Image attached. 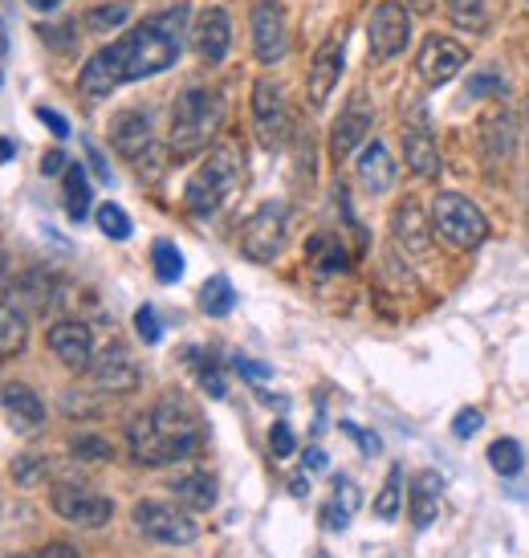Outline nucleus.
Segmentation results:
<instances>
[{"mask_svg":"<svg viewBox=\"0 0 529 558\" xmlns=\"http://www.w3.org/2000/svg\"><path fill=\"white\" fill-rule=\"evenodd\" d=\"M187 4H175V9H163V13L139 21L131 33H123L119 41H110L94 53L90 62L82 65L78 74V90L82 98H110V94L126 86V82L139 78H156L163 70H172L175 58L184 53V37H187Z\"/></svg>","mask_w":529,"mask_h":558,"instance_id":"nucleus-1","label":"nucleus"},{"mask_svg":"<svg viewBox=\"0 0 529 558\" xmlns=\"http://www.w3.org/2000/svg\"><path fill=\"white\" fill-rule=\"evenodd\" d=\"M200 416L180 396H163L156 408H147L143 416L126 424V449L135 457V465L147 469L184 461L200 449Z\"/></svg>","mask_w":529,"mask_h":558,"instance_id":"nucleus-2","label":"nucleus"},{"mask_svg":"<svg viewBox=\"0 0 529 558\" xmlns=\"http://www.w3.org/2000/svg\"><path fill=\"white\" fill-rule=\"evenodd\" d=\"M220 123H224V98L217 90L192 86L175 98L172 107V156H196L208 143L217 140Z\"/></svg>","mask_w":529,"mask_h":558,"instance_id":"nucleus-3","label":"nucleus"},{"mask_svg":"<svg viewBox=\"0 0 529 558\" xmlns=\"http://www.w3.org/2000/svg\"><path fill=\"white\" fill-rule=\"evenodd\" d=\"M236 184H241V147H236V143H217L200 168L187 175V184H184L187 213L212 217L220 204L233 196Z\"/></svg>","mask_w":529,"mask_h":558,"instance_id":"nucleus-4","label":"nucleus"},{"mask_svg":"<svg viewBox=\"0 0 529 558\" xmlns=\"http://www.w3.org/2000/svg\"><path fill=\"white\" fill-rule=\"evenodd\" d=\"M432 229L452 248H477L489 236V220L477 204L460 192H440L432 201Z\"/></svg>","mask_w":529,"mask_h":558,"instance_id":"nucleus-5","label":"nucleus"},{"mask_svg":"<svg viewBox=\"0 0 529 558\" xmlns=\"http://www.w3.org/2000/svg\"><path fill=\"white\" fill-rule=\"evenodd\" d=\"M131 522L139 530L143 538H151V543H163V546H187L200 538V522H196V510H187V506H172V501H139L135 510H131Z\"/></svg>","mask_w":529,"mask_h":558,"instance_id":"nucleus-6","label":"nucleus"},{"mask_svg":"<svg viewBox=\"0 0 529 558\" xmlns=\"http://www.w3.org/2000/svg\"><path fill=\"white\" fill-rule=\"evenodd\" d=\"M49 506L53 513L78 530H102L114 518V501L107 494H98L94 485H78V481H62L49 489Z\"/></svg>","mask_w":529,"mask_h":558,"instance_id":"nucleus-7","label":"nucleus"},{"mask_svg":"<svg viewBox=\"0 0 529 558\" xmlns=\"http://www.w3.org/2000/svg\"><path fill=\"white\" fill-rule=\"evenodd\" d=\"M290 241V213H285V204H261L249 220H245V229H241V253L257 265H269L281 257V248Z\"/></svg>","mask_w":529,"mask_h":558,"instance_id":"nucleus-8","label":"nucleus"},{"mask_svg":"<svg viewBox=\"0 0 529 558\" xmlns=\"http://www.w3.org/2000/svg\"><path fill=\"white\" fill-rule=\"evenodd\" d=\"M110 143L123 159H131L139 171H156L159 151H156V131H151V119L143 110H123L110 119Z\"/></svg>","mask_w":529,"mask_h":558,"instance_id":"nucleus-9","label":"nucleus"},{"mask_svg":"<svg viewBox=\"0 0 529 558\" xmlns=\"http://www.w3.org/2000/svg\"><path fill=\"white\" fill-rule=\"evenodd\" d=\"M253 131L261 147L278 151L290 135V110H285V90L273 78L253 82Z\"/></svg>","mask_w":529,"mask_h":558,"instance_id":"nucleus-10","label":"nucleus"},{"mask_svg":"<svg viewBox=\"0 0 529 558\" xmlns=\"http://www.w3.org/2000/svg\"><path fill=\"white\" fill-rule=\"evenodd\" d=\"M465 65H468V49L460 46L456 37H444V33H428L420 53H416V74H420L428 86H444V82L456 78Z\"/></svg>","mask_w":529,"mask_h":558,"instance_id":"nucleus-11","label":"nucleus"},{"mask_svg":"<svg viewBox=\"0 0 529 558\" xmlns=\"http://www.w3.org/2000/svg\"><path fill=\"white\" fill-rule=\"evenodd\" d=\"M371 53L379 62H391V58H399L411 41V16H407V4L399 0H383L379 9L371 13Z\"/></svg>","mask_w":529,"mask_h":558,"instance_id":"nucleus-12","label":"nucleus"},{"mask_svg":"<svg viewBox=\"0 0 529 558\" xmlns=\"http://www.w3.org/2000/svg\"><path fill=\"white\" fill-rule=\"evenodd\" d=\"M253 53L261 65H278L290 53V29H285V13L273 0H257L253 4Z\"/></svg>","mask_w":529,"mask_h":558,"instance_id":"nucleus-13","label":"nucleus"},{"mask_svg":"<svg viewBox=\"0 0 529 558\" xmlns=\"http://www.w3.org/2000/svg\"><path fill=\"white\" fill-rule=\"evenodd\" d=\"M343 65H346V41L343 33H334V37H327L322 46H318V53H313L310 62V74H306V94H310V107H327V98L334 94V86H339V78H343Z\"/></svg>","mask_w":529,"mask_h":558,"instance_id":"nucleus-14","label":"nucleus"},{"mask_svg":"<svg viewBox=\"0 0 529 558\" xmlns=\"http://www.w3.org/2000/svg\"><path fill=\"white\" fill-rule=\"evenodd\" d=\"M49 351L62 359L70 372H90L94 363V335L86 323H74V318H65V323H53L49 326Z\"/></svg>","mask_w":529,"mask_h":558,"instance_id":"nucleus-15","label":"nucleus"},{"mask_svg":"<svg viewBox=\"0 0 529 558\" xmlns=\"http://www.w3.org/2000/svg\"><path fill=\"white\" fill-rule=\"evenodd\" d=\"M192 41H196V53L200 62L220 65L229 58V46H233V21L220 4H208L200 16H196V29H192Z\"/></svg>","mask_w":529,"mask_h":558,"instance_id":"nucleus-16","label":"nucleus"},{"mask_svg":"<svg viewBox=\"0 0 529 558\" xmlns=\"http://www.w3.org/2000/svg\"><path fill=\"white\" fill-rule=\"evenodd\" d=\"M90 379H94V388L98 391L123 396V391L139 388V363L131 359L126 347H107V351L90 363Z\"/></svg>","mask_w":529,"mask_h":558,"instance_id":"nucleus-17","label":"nucleus"},{"mask_svg":"<svg viewBox=\"0 0 529 558\" xmlns=\"http://www.w3.org/2000/svg\"><path fill=\"white\" fill-rule=\"evenodd\" d=\"M404 159L420 180H436L440 175V147L428 119H423V107H416V123L404 126Z\"/></svg>","mask_w":529,"mask_h":558,"instance_id":"nucleus-18","label":"nucleus"},{"mask_svg":"<svg viewBox=\"0 0 529 558\" xmlns=\"http://www.w3.org/2000/svg\"><path fill=\"white\" fill-rule=\"evenodd\" d=\"M371 110H367V102H350V107L339 114V123H334V131H330V159L334 163H346V159L355 156L358 147L367 143V135H371Z\"/></svg>","mask_w":529,"mask_h":558,"instance_id":"nucleus-19","label":"nucleus"},{"mask_svg":"<svg viewBox=\"0 0 529 558\" xmlns=\"http://www.w3.org/2000/svg\"><path fill=\"white\" fill-rule=\"evenodd\" d=\"M0 408H4V416H9V428L21 436L37 433V428L46 424V403H41V396H37L29 384H9V388H0Z\"/></svg>","mask_w":529,"mask_h":558,"instance_id":"nucleus-20","label":"nucleus"},{"mask_svg":"<svg viewBox=\"0 0 529 558\" xmlns=\"http://www.w3.org/2000/svg\"><path fill=\"white\" fill-rule=\"evenodd\" d=\"M358 184L367 187L371 196H383L395 184V163H391V151L379 140H367L362 151H358Z\"/></svg>","mask_w":529,"mask_h":558,"instance_id":"nucleus-21","label":"nucleus"},{"mask_svg":"<svg viewBox=\"0 0 529 558\" xmlns=\"http://www.w3.org/2000/svg\"><path fill=\"white\" fill-rule=\"evenodd\" d=\"M29 347V314L16 298H0V363L16 359Z\"/></svg>","mask_w":529,"mask_h":558,"instance_id":"nucleus-22","label":"nucleus"},{"mask_svg":"<svg viewBox=\"0 0 529 558\" xmlns=\"http://www.w3.org/2000/svg\"><path fill=\"white\" fill-rule=\"evenodd\" d=\"M358 506H362V494H358V485L350 477H334V494H330V501L322 506V530H330V534H343L346 526H350V518L358 513Z\"/></svg>","mask_w":529,"mask_h":558,"instance_id":"nucleus-23","label":"nucleus"},{"mask_svg":"<svg viewBox=\"0 0 529 558\" xmlns=\"http://www.w3.org/2000/svg\"><path fill=\"white\" fill-rule=\"evenodd\" d=\"M440 497H444V477L440 473H420L411 481V522H416L420 534L440 518Z\"/></svg>","mask_w":529,"mask_h":558,"instance_id":"nucleus-24","label":"nucleus"},{"mask_svg":"<svg viewBox=\"0 0 529 558\" xmlns=\"http://www.w3.org/2000/svg\"><path fill=\"white\" fill-rule=\"evenodd\" d=\"M172 494L184 501L187 510H212L217 506V477L208 469H187L172 481Z\"/></svg>","mask_w":529,"mask_h":558,"instance_id":"nucleus-25","label":"nucleus"},{"mask_svg":"<svg viewBox=\"0 0 529 558\" xmlns=\"http://www.w3.org/2000/svg\"><path fill=\"white\" fill-rule=\"evenodd\" d=\"M391 229H395V245L404 248V253H423V248H428V220H423L416 201H404L395 208Z\"/></svg>","mask_w":529,"mask_h":558,"instance_id":"nucleus-26","label":"nucleus"},{"mask_svg":"<svg viewBox=\"0 0 529 558\" xmlns=\"http://www.w3.org/2000/svg\"><path fill=\"white\" fill-rule=\"evenodd\" d=\"M233 306H236V290L224 274H217V278H208L200 286V311L208 314V318H229Z\"/></svg>","mask_w":529,"mask_h":558,"instance_id":"nucleus-27","label":"nucleus"},{"mask_svg":"<svg viewBox=\"0 0 529 558\" xmlns=\"http://www.w3.org/2000/svg\"><path fill=\"white\" fill-rule=\"evenodd\" d=\"M62 184H65V213H70V220H86V213H90V180H86V168L70 163L62 171Z\"/></svg>","mask_w":529,"mask_h":558,"instance_id":"nucleus-28","label":"nucleus"},{"mask_svg":"<svg viewBox=\"0 0 529 558\" xmlns=\"http://www.w3.org/2000/svg\"><path fill=\"white\" fill-rule=\"evenodd\" d=\"M399 510H404V465H391L383 489L374 497V518L379 522H395Z\"/></svg>","mask_w":529,"mask_h":558,"instance_id":"nucleus-29","label":"nucleus"},{"mask_svg":"<svg viewBox=\"0 0 529 558\" xmlns=\"http://www.w3.org/2000/svg\"><path fill=\"white\" fill-rule=\"evenodd\" d=\"M484 457H489V465H493V473H497V477H517V473L526 469V449L517 445L514 436H501V440H493Z\"/></svg>","mask_w":529,"mask_h":558,"instance_id":"nucleus-30","label":"nucleus"},{"mask_svg":"<svg viewBox=\"0 0 529 558\" xmlns=\"http://www.w3.org/2000/svg\"><path fill=\"white\" fill-rule=\"evenodd\" d=\"M126 16H131V4L126 0H114V4H98L86 13V33H98V37H107V33H119L126 25Z\"/></svg>","mask_w":529,"mask_h":558,"instance_id":"nucleus-31","label":"nucleus"},{"mask_svg":"<svg viewBox=\"0 0 529 558\" xmlns=\"http://www.w3.org/2000/svg\"><path fill=\"white\" fill-rule=\"evenodd\" d=\"M151 269H156V278L163 286H175V281L184 278V253L172 241H156L151 245Z\"/></svg>","mask_w":529,"mask_h":558,"instance_id":"nucleus-32","label":"nucleus"},{"mask_svg":"<svg viewBox=\"0 0 529 558\" xmlns=\"http://www.w3.org/2000/svg\"><path fill=\"white\" fill-rule=\"evenodd\" d=\"M306 253L313 257V265L322 269V274H339V269H346V248L334 241V236L318 233L310 236V245H306Z\"/></svg>","mask_w":529,"mask_h":558,"instance_id":"nucleus-33","label":"nucleus"},{"mask_svg":"<svg viewBox=\"0 0 529 558\" xmlns=\"http://www.w3.org/2000/svg\"><path fill=\"white\" fill-rule=\"evenodd\" d=\"M448 21L465 33H481L489 25V9L484 0H448Z\"/></svg>","mask_w":529,"mask_h":558,"instance_id":"nucleus-34","label":"nucleus"},{"mask_svg":"<svg viewBox=\"0 0 529 558\" xmlns=\"http://www.w3.org/2000/svg\"><path fill=\"white\" fill-rule=\"evenodd\" d=\"M187 363L196 367V379H200V388L212 396V400H224L229 396V384H224V372L217 367V359H204L200 351H187Z\"/></svg>","mask_w":529,"mask_h":558,"instance_id":"nucleus-35","label":"nucleus"},{"mask_svg":"<svg viewBox=\"0 0 529 558\" xmlns=\"http://www.w3.org/2000/svg\"><path fill=\"white\" fill-rule=\"evenodd\" d=\"M94 220H98V229H102V233H107L110 241H126V236H131V229H135V225H131V217H126V213L114 201L98 204Z\"/></svg>","mask_w":529,"mask_h":558,"instance_id":"nucleus-36","label":"nucleus"},{"mask_svg":"<svg viewBox=\"0 0 529 558\" xmlns=\"http://www.w3.org/2000/svg\"><path fill=\"white\" fill-rule=\"evenodd\" d=\"M70 452H74L78 461H110V457H114V445L98 433H78V436H70Z\"/></svg>","mask_w":529,"mask_h":558,"instance_id":"nucleus-37","label":"nucleus"},{"mask_svg":"<svg viewBox=\"0 0 529 558\" xmlns=\"http://www.w3.org/2000/svg\"><path fill=\"white\" fill-rule=\"evenodd\" d=\"M269 449H273V457H278V461H285V457H294L297 440H294V428H290L285 420H278V424L269 428Z\"/></svg>","mask_w":529,"mask_h":558,"instance_id":"nucleus-38","label":"nucleus"},{"mask_svg":"<svg viewBox=\"0 0 529 558\" xmlns=\"http://www.w3.org/2000/svg\"><path fill=\"white\" fill-rule=\"evenodd\" d=\"M489 94H493V98H501V94H505V78H501L497 70H484L481 78L468 82L465 98H489Z\"/></svg>","mask_w":529,"mask_h":558,"instance_id":"nucleus-39","label":"nucleus"},{"mask_svg":"<svg viewBox=\"0 0 529 558\" xmlns=\"http://www.w3.org/2000/svg\"><path fill=\"white\" fill-rule=\"evenodd\" d=\"M135 330H139V339L147 342V347H156V342L163 339V326H159V314L151 311V306H139V311H135Z\"/></svg>","mask_w":529,"mask_h":558,"instance_id":"nucleus-40","label":"nucleus"},{"mask_svg":"<svg viewBox=\"0 0 529 558\" xmlns=\"http://www.w3.org/2000/svg\"><path fill=\"white\" fill-rule=\"evenodd\" d=\"M481 424H484V416L477 408H460V412L452 416V436H456V440H468V436L481 433Z\"/></svg>","mask_w":529,"mask_h":558,"instance_id":"nucleus-41","label":"nucleus"},{"mask_svg":"<svg viewBox=\"0 0 529 558\" xmlns=\"http://www.w3.org/2000/svg\"><path fill=\"white\" fill-rule=\"evenodd\" d=\"M233 367L245 375V379H253V384H264V379H273V367H264V363H253L249 355H236Z\"/></svg>","mask_w":529,"mask_h":558,"instance_id":"nucleus-42","label":"nucleus"},{"mask_svg":"<svg viewBox=\"0 0 529 558\" xmlns=\"http://www.w3.org/2000/svg\"><path fill=\"white\" fill-rule=\"evenodd\" d=\"M37 119L53 131V140H65L70 135V123H65V114H58V110H49V107H37Z\"/></svg>","mask_w":529,"mask_h":558,"instance_id":"nucleus-43","label":"nucleus"},{"mask_svg":"<svg viewBox=\"0 0 529 558\" xmlns=\"http://www.w3.org/2000/svg\"><path fill=\"white\" fill-rule=\"evenodd\" d=\"M41 473H46V461H16L13 465V477L21 481V485H33Z\"/></svg>","mask_w":529,"mask_h":558,"instance_id":"nucleus-44","label":"nucleus"},{"mask_svg":"<svg viewBox=\"0 0 529 558\" xmlns=\"http://www.w3.org/2000/svg\"><path fill=\"white\" fill-rule=\"evenodd\" d=\"M86 159H90V171L102 180V184H110V180H114V175H110V168H107V159H102V151H98L90 140H86Z\"/></svg>","mask_w":529,"mask_h":558,"instance_id":"nucleus-45","label":"nucleus"},{"mask_svg":"<svg viewBox=\"0 0 529 558\" xmlns=\"http://www.w3.org/2000/svg\"><path fill=\"white\" fill-rule=\"evenodd\" d=\"M33 558H82V555H78V546H70V543H49Z\"/></svg>","mask_w":529,"mask_h":558,"instance_id":"nucleus-46","label":"nucleus"},{"mask_svg":"<svg viewBox=\"0 0 529 558\" xmlns=\"http://www.w3.org/2000/svg\"><path fill=\"white\" fill-rule=\"evenodd\" d=\"M343 433L355 436V440H358V445H362V449H367V452H379V440H374L371 433H362L358 424H350V420H343Z\"/></svg>","mask_w":529,"mask_h":558,"instance_id":"nucleus-47","label":"nucleus"},{"mask_svg":"<svg viewBox=\"0 0 529 558\" xmlns=\"http://www.w3.org/2000/svg\"><path fill=\"white\" fill-rule=\"evenodd\" d=\"M65 168H70V159H65L62 151H49V156L41 159V171H46V175H62Z\"/></svg>","mask_w":529,"mask_h":558,"instance_id":"nucleus-48","label":"nucleus"},{"mask_svg":"<svg viewBox=\"0 0 529 558\" xmlns=\"http://www.w3.org/2000/svg\"><path fill=\"white\" fill-rule=\"evenodd\" d=\"M306 469H310V473H322V469H327V452H322V449H306Z\"/></svg>","mask_w":529,"mask_h":558,"instance_id":"nucleus-49","label":"nucleus"},{"mask_svg":"<svg viewBox=\"0 0 529 558\" xmlns=\"http://www.w3.org/2000/svg\"><path fill=\"white\" fill-rule=\"evenodd\" d=\"M25 4H29V9H37V13H53L62 0H25Z\"/></svg>","mask_w":529,"mask_h":558,"instance_id":"nucleus-50","label":"nucleus"},{"mask_svg":"<svg viewBox=\"0 0 529 558\" xmlns=\"http://www.w3.org/2000/svg\"><path fill=\"white\" fill-rule=\"evenodd\" d=\"M290 494H294V497H306V494H310V481H306V477H294V481H290Z\"/></svg>","mask_w":529,"mask_h":558,"instance_id":"nucleus-51","label":"nucleus"},{"mask_svg":"<svg viewBox=\"0 0 529 558\" xmlns=\"http://www.w3.org/2000/svg\"><path fill=\"white\" fill-rule=\"evenodd\" d=\"M16 156V147H13V140H0V163H9V159Z\"/></svg>","mask_w":529,"mask_h":558,"instance_id":"nucleus-52","label":"nucleus"},{"mask_svg":"<svg viewBox=\"0 0 529 558\" xmlns=\"http://www.w3.org/2000/svg\"><path fill=\"white\" fill-rule=\"evenodd\" d=\"M407 4H411L416 13H428V9H432V0H407Z\"/></svg>","mask_w":529,"mask_h":558,"instance_id":"nucleus-53","label":"nucleus"},{"mask_svg":"<svg viewBox=\"0 0 529 558\" xmlns=\"http://www.w3.org/2000/svg\"><path fill=\"white\" fill-rule=\"evenodd\" d=\"M9 53V33H4V21H0V58Z\"/></svg>","mask_w":529,"mask_h":558,"instance_id":"nucleus-54","label":"nucleus"},{"mask_svg":"<svg viewBox=\"0 0 529 558\" xmlns=\"http://www.w3.org/2000/svg\"><path fill=\"white\" fill-rule=\"evenodd\" d=\"M313 558H330V555H313Z\"/></svg>","mask_w":529,"mask_h":558,"instance_id":"nucleus-55","label":"nucleus"}]
</instances>
